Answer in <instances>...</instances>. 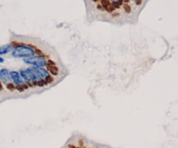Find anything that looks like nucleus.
<instances>
[{
  "label": "nucleus",
  "mask_w": 178,
  "mask_h": 148,
  "mask_svg": "<svg viewBox=\"0 0 178 148\" xmlns=\"http://www.w3.org/2000/svg\"><path fill=\"white\" fill-rule=\"evenodd\" d=\"M37 55V50L31 45H26L23 43H18L13 47L12 50V56L14 58L26 59L32 57Z\"/></svg>",
  "instance_id": "nucleus-1"
},
{
  "label": "nucleus",
  "mask_w": 178,
  "mask_h": 148,
  "mask_svg": "<svg viewBox=\"0 0 178 148\" xmlns=\"http://www.w3.org/2000/svg\"><path fill=\"white\" fill-rule=\"evenodd\" d=\"M23 62L29 66L34 68H47L50 65V61L43 55H36L30 58L23 59Z\"/></svg>",
  "instance_id": "nucleus-2"
},
{
  "label": "nucleus",
  "mask_w": 178,
  "mask_h": 148,
  "mask_svg": "<svg viewBox=\"0 0 178 148\" xmlns=\"http://www.w3.org/2000/svg\"><path fill=\"white\" fill-rule=\"evenodd\" d=\"M10 75H11V81L15 86L23 85V84L25 83L23 80V78L21 77L19 71L12 70V71H10Z\"/></svg>",
  "instance_id": "nucleus-3"
},
{
  "label": "nucleus",
  "mask_w": 178,
  "mask_h": 148,
  "mask_svg": "<svg viewBox=\"0 0 178 148\" xmlns=\"http://www.w3.org/2000/svg\"><path fill=\"white\" fill-rule=\"evenodd\" d=\"M0 82L4 85H7L8 83L12 82L9 69H0Z\"/></svg>",
  "instance_id": "nucleus-4"
},
{
  "label": "nucleus",
  "mask_w": 178,
  "mask_h": 148,
  "mask_svg": "<svg viewBox=\"0 0 178 148\" xmlns=\"http://www.w3.org/2000/svg\"><path fill=\"white\" fill-rule=\"evenodd\" d=\"M12 50H13V46L12 43L2 45V46H0V55L8 54L9 52H12Z\"/></svg>",
  "instance_id": "nucleus-5"
},
{
  "label": "nucleus",
  "mask_w": 178,
  "mask_h": 148,
  "mask_svg": "<svg viewBox=\"0 0 178 148\" xmlns=\"http://www.w3.org/2000/svg\"><path fill=\"white\" fill-rule=\"evenodd\" d=\"M6 86V88H7V89L11 90V91H13V90H16V86L12 83V82H10V83H8Z\"/></svg>",
  "instance_id": "nucleus-6"
},
{
  "label": "nucleus",
  "mask_w": 178,
  "mask_h": 148,
  "mask_svg": "<svg viewBox=\"0 0 178 148\" xmlns=\"http://www.w3.org/2000/svg\"><path fill=\"white\" fill-rule=\"evenodd\" d=\"M124 9H125V11L127 12H130V10H131V7L127 3L126 4H124Z\"/></svg>",
  "instance_id": "nucleus-7"
},
{
  "label": "nucleus",
  "mask_w": 178,
  "mask_h": 148,
  "mask_svg": "<svg viewBox=\"0 0 178 148\" xmlns=\"http://www.w3.org/2000/svg\"><path fill=\"white\" fill-rule=\"evenodd\" d=\"M4 59L2 58V57H0V63H4Z\"/></svg>",
  "instance_id": "nucleus-8"
},
{
  "label": "nucleus",
  "mask_w": 178,
  "mask_h": 148,
  "mask_svg": "<svg viewBox=\"0 0 178 148\" xmlns=\"http://www.w3.org/2000/svg\"><path fill=\"white\" fill-rule=\"evenodd\" d=\"M3 89V86H2V82H0V90Z\"/></svg>",
  "instance_id": "nucleus-9"
},
{
  "label": "nucleus",
  "mask_w": 178,
  "mask_h": 148,
  "mask_svg": "<svg viewBox=\"0 0 178 148\" xmlns=\"http://www.w3.org/2000/svg\"><path fill=\"white\" fill-rule=\"evenodd\" d=\"M91 1H93V2H97V0H91Z\"/></svg>",
  "instance_id": "nucleus-10"
},
{
  "label": "nucleus",
  "mask_w": 178,
  "mask_h": 148,
  "mask_svg": "<svg viewBox=\"0 0 178 148\" xmlns=\"http://www.w3.org/2000/svg\"><path fill=\"white\" fill-rule=\"evenodd\" d=\"M126 1H128V0H126Z\"/></svg>",
  "instance_id": "nucleus-11"
}]
</instances>
